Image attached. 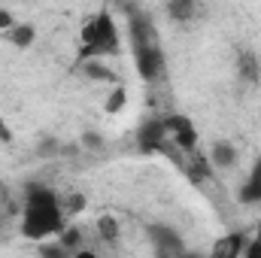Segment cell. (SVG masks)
Masks as SVG:
<instances>
[{
    "mask_svg": "<svg viewBox=\"0 0 261 258\" xmlns=\"http://www.w3.org/2000/svg\"><path fill=\"white\" fill-rule=\"evenodd\" d=\"M137 149L143 152V155H155V152H164L167 149V143H170V137H167V128H164V119H158V116H149L140 128H137Z\"/></svg>",
    "mask_w": 261,
    "mask_h": 258,
    "instance_id": "obj_5",
    "label": "cell"
},
{
    "mask_svg": "<svg viewBox=\"0 0 261 258\" xmlns=\"http://www.w3.org/2000/svg\"><path fill=\"white\" fill-rule=\"evenodd\" d=\"M182 3H197V0H182Z\"/></svg>",
    "mask_w": 261,
    "mask_h": 258,
    "instance_id": "obj_23",
    "label": "cell"
},
{
    "mask_svg": "<svg viewBox=\"0 0 261 258\" xmlns=\"http://www.w3.org/2000/svg\"><path fill=\"white\" fill-rule=\"evenodd\" d=\"M12 24H15V15H12L9 9H0V34H3V31H9Z\"/></svg>",
    "mask_w": 261,
    "mask_h": 258,
    "instance_id": "obj_19",
    "label": "cell"
},
{
    "mask_svg": "<svg viewBox=\"0 0 261 258\" xmlns=\"http://www.w3.org/2000/svg\"><path fill=\"white\" fill-rule=\"evenodd\" d=\"M97 234H100V240H119V222L113 219V216H100L97 219Z\"/></svg>",
    "mask_w": 261,
    "mask_h": 258,
    "instance_id": "obj_15",
    "label": "cell"
},
{
    "mask_svg": "<svg viewBox=\"0 0 261 258\" xmlns=\"http://www.w3.org/2000/svg\"><path fill=\"white\" fill-rule=\"evenodd\" d=\"M246 258H261V225L255 228V243H246Z\"/></svg>",
    "mask_w": 261,
    "mask_h": 258,
    "instance_id": "obj_18",
    "label": "cell"
},
{
    "mask_svg": "<svg viewBox=\"0 0 261 258\" xmlns=\"http://www.w3.org/2000/svg\"><path fill=\"white\" fill-rule=\"evenodd\" d=\"M0 140H9V131L3 128V125H0Z\"/></svg>",
    "mask_w": 261,
    "mask_h": 258,
    "instance_id": "obj_21",
    "label": "cell"
},
{
    "mask_svg": "<svg viewBox=\"0 0 261 258\" xmlns=\"http://www.w3.org/2000/svg\"><path fill=\"white\" fill-rule=\"evenodd\" d=\"M3 37H6L12 46H18V49H28V46L37 40V28H34V24H28V21H15L9 31H3Z\"/></svg>",
    "mask_w": 261,
    "mask_h": 258,
    "instance_id": "obj_13",
    "label": "cell"
},
{
    "mask_svg": "<svg viewBox=\"0 0 261 258\" xmlns=\"http://www.w3.org/2000/svg\"><path fill=\"white\" fill-rule=\"evenodd\" d=\"M237 73H240V79L243 82H258L261 79V61L255 52H249V49H240V55H237Z\"/></svg>",
    "mask_w": 261,
    "mask_h": 258,
    "instance_id": "obj_12",
    "label": "cell"
},
{
    "mask_svg": "<svg viewBox=\"0 0 261 258\" xmlns=\"http://www.w3.org/2000/svg\"><path fill=\"white\" fill-rule=\"evenodd\" d=\"M125 97H128V94H125V88H122V85H119V88H113L110 100L103 104V107H107V113H119V110L125 107Z\"/></svg>",
    "mask_w": 261,
    "mask_h": 258,
    "instance_id": "obj_16",
    "label": "cell"
},
{
    "mask_svg": "<svg viewBox=\"0 0 261 258\" xmlns=\"http://www.w3.org/2000/svg\"><path fill=\"white\" fill-rule=\"evenodd\" d=\"M82 143H85V146H91V149H97V146H100V134L88 131V134H82Z\"/></svg>",
    "mask_w": 261,
    "mask_h": 258,
    "instance_id": "obj_20",
    "label": "cell"
},
{
    "mask_svg": "<svg viewBox=\"0 0 261 258\" xmlns=\"http://www.w3.org/2000/svg\"><path fill=\"white\" fill-rule=\"evenodd\" d=\"M167 9H170V15H173L176 21H192L197 15V3H182V0H170Z\"/></svg>",
    "mask_w": 261,
    "mask_h": 258,
    "instance_id": "obj_14",
    "label": "cell"
},
{
    "mask_svg": "<svg viewBox=\"0 0 261 258\" xmlns=\"http://www.w3.org/2000/svg\"><path fill=\"white\" fill-rule=\"evenodd\" d=\"M237 200L240 203H261V158H255V164H252V170L246 173V179H243V186H240V192H237Z\"/></svg>",
    "mask_w": 261,
    "mask_h": 258,
    "instance_id": "obj_8",
    "label": "cell"
},
{
    "mask_svg": "<svg viewBox=\"0 0 261 258\" xmlns=\"http://www.w3.org/2000/svg\"><path fill=\"white\" fill-rule=\"evenodd\" d=\"M128 37H130V46H140V43H155L161 40L158 37V28L155 21L143 12V9H130L128 6Z\"/></svg>",
    "mask_w": 261,
    "mask_h": 258,
    "instance_id": "obj_7",
    "label": "cell"
},
{
    "mask_svg": "<svg viewBox=\"0 0 261 258\" xmlns=\"http://www.w3.org/2000/svg\"><path fill=\"white\" fill-rule=\"evenodd\" d=\"M246 252V234H225L213 243V255L216 258H240Z\"/></svg>",
    "mask_w": 261,
    "mask_h": 258,
    "instance_id": "obj_9",
    "label": "cell"
},
{
    "mask_svg": "<svg viewBox=\"0 0 261 258\" xmlns=\"http://www.w3.org/2000/svg\"><path fill=\"white\" fill-rule=\"evenodd\" d=\"M64 210H67V216L85 210V197H82V194H70V197H64Z\"/></svg>",
    "mask_w": 261,
    "mask_h": 258,
    "instance_id": "obj_17",
    "label": "cell"
},
{
    "mask_svg": "<svg viewBox=\"0 0 261 258\" xmlns=\"http://www.w3.org/2000/svg\"><path fill=\"white\" fill-rule=\"evenodd\" d=\"M76 70L91 79V82H116V73L103 64V58H88V61H76Z\"/></svg>",
    "mask_w": 261,
    "mask_h": 258,
    "instance_id": "obj_11",
    "label": "cell"
},
{
    "mask_svg": "<svg viewBox=\"0 0 261 258\" xmlns=\"http://www.w3.org/2000/svg\"><path fill=\"white\" fill-rule=\"evenodd\" d=\"M122 52V34H119V24L113 18L110 9H100L94 12L82 31H79V52H76V61H88V58H116Z\"/></svg>",
    "mask_w": 261,
    "mask_h": 258,
    "instance_id": "obj_2",
    "label": "cell"
},
{
    "mask_svg": "<svg viewBox=\"0 0 261 258\" xmlns=\"http://www.w3.org/2000/svg\"><path fill=\"white\" fill-rule=\"evenodd\" d=\"M146 234H149V243H152L155 255L170 258V255H182L186 252V243H182L179 231H173L170 225H149Z\"/></svg>",
    "mask_w": 261,
    "mask_h": 258,
    "instance_id": "obj_6",
    "label": "cell"
},
{
    "mask_svg": "<svg viewBox=\"0 0 261 258\" xmlns=\"http://www.w3.org/2000/svg\"><path fill=\"white\" fill-rule=\"evenodd\" d=\"M0 228H3V213H0Z\"/></svg>",
    "mask_w": 261,
    "mask_h": 258,
    "instance_id": "obj_22",
    "label": "cell"
},
{
    "mask_svg": "<svg viewBox=\"0 0 261 258\" xmlns=\"http://www.w3.org/2000/svg\"><path fill=\"white\" fill-rule=\"evenodd\" d=\"M134 52V64H137V73L143 82H158L167 70V55L161 49V40L155 43H140V46H130Z\"/></svg>",
    "mask_w": 261,
    "mask_h": 258,
    "instance_id": "obj_3",
    "label": "cell"
},
{
    "mask_svg": "<svg viewBox=\"0 0 261 258\" xmlns=\"http://www.w3.org/2000/svg\"><path fill=\"white\" fill-rule=\"evenodd\" d=\"M206 158H210L213 167H234L240 155H237V146H234L231 140H216V143L210 146V155H206Z\"/></svg>",
    "mask_w": 261,
    "mask_h": 258,
    "instance_id": "obj_10",
    "label": "cell"
},
{
    "mask_svg": "<svg viewBox=\"0 0 261 258\" xmlns=\"http://www.w3.org/2000/svg\"><path fill=\"white\" fill-rule=\"evenodd\" d=\"M21 237L28 240H46V237H58L67 228V210L64 197L55 192L52 186L43 183H31L21 197Z\"/></svg>",
    "mask_w": 261,
    "mask_h": 258,
    "instance_id": "obj_1",
    "label": "cell"
},
{
    "mask_svg": "<svg viewBox=\"0 0 261 258\" xmlns=\"http://www.w3.org/2000/svg\"><path fill=\"white\" fill-rule=\"evenodd\" d=\"M164 128H167L170 143H173L179 152L192 155V152L197 149V140H200V134H197L195 122H192L189 116H182V113H173V116H167V119H164Z\"/></svg>",
    "mask_w": 261,
    "mask_h": 258,
    "instance_id": "obj_4",
    "label": "cell"
}]
</instances>
